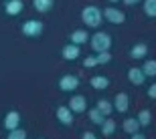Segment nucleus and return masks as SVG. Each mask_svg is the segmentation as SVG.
I'll list each match as a JSON object with an SVG mask.
<instances>
[{
    "label": "nucleus",
    "mask_w": 156,
    "mask_h": 139,
    "mask_svg": "<svg viewBox=\"0 0 156 139\" xmlns=\"http://www.w3.org/2000/svg\"><path fill=\"white\" fill-rule=\"evenodd\" d=\"M81 18H83V22H85L87 26L98 28L99 24L104 22V12L99 10L98 6H85V8L81 10Z\"/></svg>",
    "instance_id": "f257e3e1"
},
{
    "label": "nucleus",
    "mask_w": 156,
    "mask_h": 139,
    "mask_svg": "<svg viewBox=\"0 0 156 139\" xmlns=\"http://www.w3.org/2000/svg\"><path fill=\"white\" fill-rule=\"evenodd\" d=\"M89 45L95 52H105L112 46V36L108 32H95L93 36H89Z\"/></svg>",
    "instance_id": "f03ea898"
},
{
    "label": "nucleus",
    "mask_w": 156,
    "mask_h": 139,
    "mask_svg": "<svg viewBox=\"0 0 156 139\" xmlns=\"http://www.w3.org/2000/svg\"><path fill=\"white\" fill-rule=\"evenodd\" d=\"M43 30H45V26H43V22L37 20V18H30V20H24V22H23V35L29 36V38H37V36H41V35H43Z\"/></svg>",
    "instance_id": "7ed1b4c3"
},
{
    "label": "nucleus",
    "mask_w": 156,
    "mask_h": 139,
    "mask_svg": "<svg viewBox=\"0 0 156 139\" xmlns=\"http://www.w3.org/2000/svg\"><path fill=\"white\" fill-rule=\"evenodd\" d=\"M77 87H79V77L75 75H63L59 79V89L65 93H73Z\"/></svg>",
    "instance_id": "20e7f679"
},
{
    "label": "nucleus",
    "mask_w": 156,
    "mask_h": 139,
    "mask_svg": "<svg viewBox=\"0 0 156 139\" xmlns=\"http://www.w3.org/2000/svg\"><path fill=\"white\" fill-rule=\"evenodd\" d=\"M104 18L112 24H124L126 22V14L122 10H118V8H114V6H110V8L104 10Z\"/></svg>",
    "instance_id": "39448f33"
},
{
    "label": "nucleus",
    "mask_w": 156,
    "mask_h": 139,
    "mask_svg": "<svg viewBox=\"0 0 156 139\" xmlns=\"http://www.w3.org/2000/svg\"><path fill=\"white\" fill-rule=\"evenodd\" d=\"M73 113H83V111L87 109V99L83 97V95H73V97L69 99V105H67Z\"/></svg>",
    "instance_id": "423d86ee"
},
{
    "label": "nucleus",
    "mask_w": 156,
    "mask_h": 139,
    "mask_svg": "<svg viewBox=\"0 0 156 139\" xmlns=\"http://www.w3.org/2000/svg\"><path fill=\"white\" fill-rule=\"evenodd\" d=\"M23 10H24L23 0H6L4 2V12L8 16H18Z\"/></svg>",
    "instance_id": "0eeeda50"
},
{
    "label": "nucleus",
    "mask_w": 156,
    "mask_h": 139,
    "mask_svg": "<svg viewBox=\"0 0 156 139\" xmlns=\"http://www.w3.org/2000/svg\"><path fill=\"white\" fill-rule=\"evenodd\" d=\"M61 55H63L65 61H77L81 55V46L73 45V42H69V45L63 46V51H61Z\"/></svg>",
    "instance_id": "6e6552de"
},
{
    "label": "nucleus",
    "mask_w": 156,
    "mask_h": 139,
    "mask_svg": "<svg viewBox=\"0 0 156 139\" xmlns=\"http://www.w3.org/2000/svg\"><path fill=\"white\" fill-rule=\"evenodd\" d=\"M114 109L118 113H126L130 109V97H128L126 93H118L116 99H114Z\"/></svg>",
    "instance_id": "1a4fd4ad"
},
{
    "label": "nucleus",
    "mask_w": 156,
    "mask_h": 139,
    "mask_svg": "<svg viewBox=\"0 0 156 139\" xmlns=\"http://www.w3.org/2000/svg\"><path fill=\"white\" fill-rule=\"evenodd\" d=\"M57 119H59L61 125H71L73 123V111L69 107L61 105V107H57Z\"/></svg>",
    "instance_id": "9d476101"
},
{
    "label": "nucleus",
    "mask_w": 156,
    "mask_h": 139,
    "mask_svg": "<svg viewBox=\"0 0 156 139\" xmlns=\"http://www.w3.org/2000/svg\"><path fill=\"white\" fill-rule=\"evenodd\" d=\"M18 125H20V113L18 111H8L4 117V127L8 129V131H12V129H16Z\"/></svg>",
    "instance_id": "9b49d317"
},
{
    "label": "nucleus",
    "mask_w": 156,
    "mask_h": 139,
    "mask_svg": "<svg viewBox=\"0 0 156 139\" xmlns=\"http://www.w3.org/2000/svg\"><path fill=\"white\" fill-rule=\"evenodd\" d=\"M128 79H130L132 85H144L146 83V75L142 73V69H138V67H132V69L128 71Z\"/></svg>",
    "instance_id": "f8f14e48"
},
{
    "label": "nucleus",
    "mask_w": 156,
    "mask_h": 139,
    "mask_svg": "<svg viewBox=\"0 0 156 139\" xmlns=\"http://www.w3.org/2000/svg\"><path fill=\"white\" fill-rule=\"evenodd\" d=\"M89 85H91L95 91H105V89L110 87V79H108V77H104V75H95V77H91Z\"/></svg>",
    "instance_id": "ddd939ff"
},
{
    "label": "nucleus",
    "mask_w": 156,
    "mask_h": 139,
    "mask_svg": "<svg viewBox=\"0 0 156 139\" xmlns=\"http://www.w3.org/2000/svg\"><path fill=\"white\" fill-rule=\"evenodd\" d=\"M71 42H73V45H77V46H81V45H85V42H89V32H87V30H73V32H71Z\"/></svg>",
    "instance_id": "4468645a"
},
{
    "label": "nucleus",
    "mask_w": 156,
    "mask_h": 139,
    "mask_svg": "<svg viewBox=\"0 0 156 139\" xmlns=\"http://www.w3.org/2000/svg\"><path fill=\"white\" fill-rule=\"evenodd\" d=\"M146 55H148V45H146V42H138V45H134L132 51H130V57L136 58V61L146 58Z\"/></svg>",
    "instance_id": "2eb2a0df"
},
{
    "label": "nucleus",
    "mask_w": 156,
    "mask_h": 139,
    "mask_svg": "<svg viewBox=\"0 0 156 139\" xmlns=\"http://www.w3.org/2000/svg\"><path fill=\"white\" fill-rule=\"evenodd\" d=\"M124 131H126L128 135H134V133H138V127H140V123L136 117H130V119H124Z\"/></svg>",
    "instance_id": "dca6fc26"
},
{
    "label": "nucleus",
    "mask_w": 156,
    "mask_h": 139,
    "mask_svg": "<svg viewBox=\"0 0 156 139\" xmlns=\"http://www.w3.org/2000/svg\"><path fill=\"white\" fill-rule=\"evenodd\" d=\"M105 119H108V117H105L104 113H101V111L98 109V107H93V109H89V121H91V123H95V125H99V127H101Z\"/></svg>",
    "instance_id": "f3484780"
},
{
    "label": "nucleus",
    "mask_w": 156,
    "mask_h": 139,
    "mask_svg": "<svg viewBox=\"0 0 156 139\" xmlns=\"http://www.w3.org/2000/svg\"><path fill=\"white\" fill-rule=\"evenodd\" d=\"M33 6L37 12H49L53 8V0H33Z\"/></svg>",
    "instance_id": "a211bd4d"
},
{
    "label": "nucleus",
    "mask_w": 156,
    "mask_h": 139,
    "mask_svg": "<svg viewBox=\"0 0 156 139\" xmlns=\"http://www.w3.org/2000/svg\"><path fill=\"white\" fill-rule=\"evenodd\" d=\"M95 107H98V109L101 111V113H104L105 117H108V115L112 113V111H114V103H112V101H108V99H99Z\"/></svg>",
    "instance_id": "6ab92c4d"
},
{
    "label": "nucleus",
    "mask_w": 156,
    "mask_h": 139,
    "mask_svg": "<svg viewBox=\"0 0 156 139\" xmlns=\"http://www.w3.org/2000/svg\"><path fill=\"white\" fill-rule=\"evenodd\" d=\"M142 73H144L146 77H156V61H152V58L144 61V65H142Z\"/></svg>",
    "instance_id": "aec40b11"
},
{
    "label": "nucleus",
    "mask_w": 156,
    "mask_h": 139,
    "mask_svg": "<svg viewBox=\"0 0 156 139\" xmlns=\"http://www.w3.org/2000/svg\"><path fill=\"white\" fill-rule=\"evenodd\" d=\"M116 129H118V125H116L114 119H105L104 125H101V135H114Z\"/></svg>",
    "instance_id": "412c9836"
},
{
    "label": "nucleus",
    "mask_w": 156,
    "mask_h": 139,
    "mask_svg": "<svg viewBox=\"0 0 156 139\" xmlns=\"http://www.w3.org/2000/svg\"><path fill=\"white\" fill-rule=\"evenodd\" d=\"M144 12L146 16L156 18V0H144Z\"/></svg>",
    "instance_id": "4be33fe9"
},
{
    "label": "nucleus",
    "mask_w": 156,
    "mask_h": 139,
    "mask_svg": "<svg viewBox=\"0 0 156 139\" xmlns=\"http://www.w3.org/2000/svg\"><path fill=\"white\" fill-rule=\"evenodd\" d=\"M136 119H138L140 125H146V127H148V125H150V121H152V115H150V111H148V109H142L138 113V117H136Z\"/></svg>",
    "instance_id": "5701e85b"
},
{
    "label": "nucleus",
    "mask_w": 156,
    "mask_h": 139,
    "mask_svg": "<svg viewBox=\"0 0 156 139\" xmlns=\"http://www.w3.org/2000/svg\"><path fill=\"white\" fill-rule=\"evenodd\" d=\"M6 139H27V131L20 129V127H16V129H12V131H8Z\"/></svg>",
    "instance_id": "b1692460"
},
{
    "label": "nucleus",
    "mask_w": 156,
    "mask_h": 139,
    "mask_svg": "<svg viewBox=\"0 0 156 139\" xmlns=\"http://www.w3.org/2000/svg\"><path fill=\"white\" fill-rule=\"evenodd\" d=\"M95 61H98V65H108L112 61V52L105 51V52H98L95 55Z\"/></svg>",
    "instance_id": "393cba45"
},
{
    "label": "nucleus",
    "mask_w": 156,
    "mask_h": 139,
    "mask_svg": "<svg viewBox=\"0 0 156 139\" xmlns=\"http://www.w3.org/2000/svg\"><path fill=\"white\" fill-rule=\"evenodd\" d=\"M95 65H98L95 57H87V58H83V67H87V69H91V67H95Z\"/></svg>",
    "instance_id": "a878e982"
},
{
    "label": "nucleus",
    "mask_w": 156,
    "mask_h": 139,
    "mask_svg": "<svg viewBox=\"0 0 156 139\" xmlns=\"http://www.w3.org/2000/svg\"><path fill=\"white\" fill-rule=\"evenodd\" d=\"M148 97H150V99H156V83L148 87Z\"/></svg>",
    "instance_id": "bb28decb"
},
{
    "label": "nucleus",
    "mask_w": 156,
    "mask_h": 139,
    "mask_svg": "<svg viewBox=\"0 0 156 139\" xmlns=\"http://www.w3.org/2000/svg\"><path fill=\"white\" fill-rule=\"evenodd\" d=\"M83 139H98V135L91 133V131H85V133H83Z\"/></svg>",
    "instance_id": "cd10ccee"
},
{
    "label": "nucleus",
    "mask_w": 156,
    "mask_h": 139,
    "mask_svg": "<svg viewBox=\"0 0 156 139\" xmlns=\"http://www.w3.org/2000/svg\"><path fill=\"white\" fill-rule=\"evenodd\" d=\"M138 2H140V0H124V4H126V6H136Z\"/></svg>",
    "instance_id": "c85d7f7f"
},
{
    "label": "nucleus",
    "mask_w": 156,
    "mask_h": 139,
    "mask_svg": "<svg viewBox=\"0 0 156 139\" xmlns=\"http://www.w3.org/2000/svg\"><path fill=\"white\" fill-rule=\"evenodd\" d=\"M132 139H146V135H142V133H134Z\"/></svg>",
    "instance_id": "c756f323"
},
{
    "label": "nucleus",
    "mask_w": 156,
    "mask_h": 139,
    "mask_svg": "<svg viewBox=\"0 0 156 139\" xmlns=\"http://www.w3.org/2000/svg\"><path fill=\"white\" fill-rule=\"evenodd\" d=\"M110 2H112V4H116V2H120V0H110Z\"/></svg>",
    "instance_id": "7c9ffc66"
}]
</instances>
